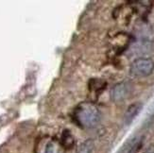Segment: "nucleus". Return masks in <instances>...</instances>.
<instances>
[{"mask_svg": "<svg viewBox=\"0 0 154 153\" xmlns=\"http://www.w3.org/2000/svg\"><path fill=\"white\" fill-rule=\"evenodd\" d=\"M143 138L142 137H134L128 142L126 145L125 153H138L139 149L142 148Z\"/></svg>", "mask_w": 154, "mask_h": 153, "instance_id": "nucleus-5", "label": "nucleus"}, {"mask_svg": "<svg viewBox=\"0 0 154 153\" xmlns=\"http://www.w3.org/2000/svg\"><path fill=\"white\" fill-rule=\"evenodd\" d=\"M143 109V104L141 102H135L130 105L128 109L126 110L124 115V124L129 126L132 123V121L136 118V116L140 114Z\"/></svg>", "mask_w": 154, "mask_h": 153, "instance_id": "nucleus-4", "label": "nucleus"}, {"mask_svg": "<svg viewBox=\"0 0 154 153\" xmlns=\"http://www.w3.org/2000/svg\"><path fill=\"white\" fill-rule=\"evenodd\" d=\"M94 148H95L94 140H92V139H87V140L83 141L78 147L77 153H92Z\"/></svg>", "mask_w": 154, "mask_h": 153, "instance_id": "nucleus-7", "label": "nucleus"}, {"mask_svg": "<svg viewBox=\"0 0 154 153\" xmlns=\"http://www.w3.org/2000/svg\"><path fill=\"white\" fill-rule=\"evenodd\" d=\"M45 153H64V148L61 143L57 141H51L46 145Z\"/></svg>", "mask_w": 154, "mask_h": 153, "instance_id": "nucleus-8", "label": "nucleus"}, {"mask_svg": "<svg viewBox=\"0 0 154 153\" xmlns=\"http://www.w3.org/2000/svg\"><path fill=\"white\" fill-rule=\"evenodd\" d=\"M106 85L107 83L100 81V79H92L90 81L89 87L91 91H94L95 93H100L105 89Z\"/></svg>", "mask_w": 154, "mask_h": 153, "instance_id": "nucleus-9", "label": "nucleus"}, {"mask_svg": "<svg viewBox=\"0 0 154 153\" xmlns=\"http://www.w3.org/2000/svg\"><path fill=\"white\" fill-rule=\"evenodd\" d=\"M131 85L128 81H122L116 84L111 90V98L113 102L119 103L124 101L131 94Z\"/></svg>", "mask_w": 154, "mask_h": 153, "instance_id": "nucleus-3", "label": "nucleus"}, {"mask_svg": "<svg viewBox=\"0 0 154 153\" xmlns=\"http://www.w3.org/2000/svg\"><path fill=\"white\" fill-rule=\"evenodd\" d=\"M73 119L80 128L94 129L100 123L101 114L96 104L92 102H82L73 112Z\"/></svg>", "mask_w": 154, "mask_h": 153, "instance_id": "nucleus-1", "label": "nucleus"}, {"mask_svg": "<svg viewBox=\"0 0 154 153\" xmlns=\"http://www.w3.org/2000/svg\"><path fill=\"white\" fill-rule=\"evenodd\" d=\"M154 71V62L149 58H138L132 62L130 73L136 78H146L150 76Z\"/></svg>", "mask_w": 154, "mask_h": 153, "instance_id": "nucleus-2", "label": "nucleus"}, {"mask_svg": "<svg viewBox=\"0 0 154 153\" xmlns=\"http://www.w3.org/2000/svg\"><path fill=\"white\" fill-rule=\"evenodd\" d=\"M61 145L64 149H70L74 147V137L71 134V132L68 130H65L63 131V134L61 137Z\"/></svg>", "mask_w": 154, "mask_h": 153, "instance_id": "nucleus-6", "label": "nucleus"}, {"mask_svg": "<svg viewBox=\"0 0 154 153\" xmlns=\"http://www.w3.org/2000/svg\"><path fill=\"white\" fill-rule=\"evenodd\" d=\"M144 153H154V148H149L146 151H145Z\"/></svg>", "mask_w": 154, "mask_h": 153, "instance_id": "nucleus-10", "label": "nucleus"}]
</instances>
